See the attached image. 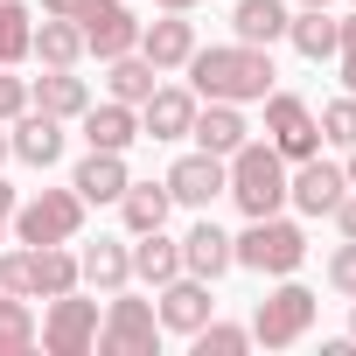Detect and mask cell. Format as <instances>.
Returning <instances> with one entry per match:
<instances>
[{
	"mask_svg": "<svg viewBox=\"0 0 356 356\" xmlns=\"http://www.w3.org/2000/svg\"><path fill=\"white\" fill-rule=\"evenodd\" d=\"M189 70V91L196 98H224V105H259L273 84H280V70H273V49H259V42H196V56L182 63Z\"/></svg>",
	"mask_w": 356,
	"mask_h": 356,
	"instance_id": "cell-1",
	"label": "cell"
},
{
	"mask_svg": "<svg viewBox=\"0 0 356 356\" xmlns=\"http://www.w3.org/2000/svg\"><path fill=\"white\" fill-rule=\"evenodd\" d=\"M286 175H293V161H286L273 140H245V147L224 161V196H231L245 217H273V210H286Z\"/></svg>",
	"mask_w": 356,
	"mask_h": 356,
	"instance_id": "cell-2",
	"label": "cell"
},
{
	"mask_svg": "<svg viewBox=\"0 0 356 356\" xmlns=\"http://www.w3.org/2000/svg\"><path fill=\"white\" fill-rule=\"evenodd\" d=\"M231 266H245V273H259V280H286V273H300L307 266V231L293 224V217H245V231L231 238Z\"/></svg>",
	"mask_w": 356,
	"mask_h": 356,
	"instance_id": "cell-3",
	"label": "cell"
},
{
	"mask_svg": "<svg viewBox=\"0 0 356 356\" xmlns=\"http://www.w3.org/2000/svg\"><path fill=\"white\" fill-rule=\"evenodd\" d=\"M314 314H321V293L314 286H300L293 273L286 280H273L266 286V300L252 307V342H266V349H293V342H307V328H314Z\"/></svg>",
	"mask_w": 356,
	"mask_h": 356,
	"instance_id": "cell-4",
	"label": "cell"
},
{
	"mask_svg": "<svg viewBox=\"0 0 356 356\" xmlns=\"http://www.w3.org/2000/svg\"><path fill=\"white\" fill-rule=\"evenodd\" d=\"M77 231H84V196L70 182L15 203V245H77Z\"/></svg>",
	"mask_w": 356,
	"mask_h": 356,
	"instance_id": "cell-5",
	"label": "cell"
},
{
	"mask_svg": "<svg viewBox=\"0 0 356 356\" xmlns=\"http://www.w3.org/2000/svg\"><path fill=\"white\" fill-rule=\"evenodd\" d=\"M161 349V314L154 300H140L133 286L105 293V314H98V356H154Z\"/></svg>",
	"mask_w": 356,
	"mask_h": 356,
	"instance_id": "cell-6",
	"label": "cell"
},
{
	"mask_svg": "<svg viewBox=\"0 0 356 356\" xmlns=\"http://www.w3.org/2000/svg\"><path fill=\"white\" fill-rule=\"evenodd\" d=\"M98 300H84V286H70V293H56L49 307H42V321H35V342H42V356H91L98 349Z\"/></svg>",
	"mask_w": 356,
	"mask_h": 356,
	"instance_id": "cell-7",
	"label": "cell"
},
{
	"mask_svg": "<svg viewBox=\"0 0 356 356\" xmlns=\"http://www.w3.org/2000/svg\"><path fill=\"white\" fill-rule=\"evenodd\" d=\"M70 22L84 29V56H98V63L140 49V15H133V0H77Z\"/></svg>",
	"mask_w": 356,
	"mask_h": 356,
	"instance_id": "cell-8",
	"label": "cell"
},
{
	"mask_svg": "<svg viewBox=\"0 0 356 356\" xmlns=\"http://www.w3.org/2000/svg\"><path fill=\"white\" fill-rule=\"evenodd\" d=\"M266 105V140L286 154V161H307V154H321V119H314V105L300 98V91H266L259 98Z\"/></svg>",
	"mask_w": 356,
	"mask_h": 356,
	"instance_id": "cell-9",
	"label": "cell"
},
{
	"mask_svg": "<svg viewBox=\"0 0 356 356\" xmlns=\"http://www.w3.org/2000/svg\"><path fill=\"white\" fill-rule=\"evenodd\" d=\"M154 314H161V335H196V328L217 314V293H210V280H196V273H175L168 286H154Z\"/></svg>",
	"mask_w": 356,
	"mask_h": 356,
	"instance_id": "cell-10",
	"label": "cell"
},
{
	"mask_svg": "<svg viewBox=\"0 0 356 356\" xmlns=\"http://www.w3.org/2000/svg\"><path fill=\"white\" fill-rule=\"evenodd\" d=\"M342 196H349V175H342V161H321V154L293 161V175H286V203H293L300 217H328Z\"/></svg>",
	"mask_w": 356,
	"mask_h": 356,
	"instance_id": "cell-11",
	"label": "cell"
},
{
	"mask_svg": "<svg viewBox=\"0 0 356 356\" xmlns=\"http://www.w3.org/2000/svg\"><path fill=\"white\" fill-rule=\"evenodd\" d=\"M196 91L189 84H154V98L140 105V140H154V147H175V140H189V126H196Z\"/></svg>",
	"mask_w": 356,
	"mask_h": 356,
	"instance_id": "cell-12",
	"label": "cell"
},
{
	"mask_svg": "<svg viewBox=\"0 0 356 356\" xmlns=\"http://www.w3.org/2000/svg\"><path fill=\"white\" fill-rule=\"evenodd\" d=\"M161 182H168V196L182 203V210H210V203L224 196V154L189 147V154H175V168L161 175Z\"/></svg>",
	"mask_w": 356,
	"mask_h": 356,
	"instance_id": "cell-13",
	"label": "cell"
},
{
	"mask_svg": "<svg viewBox=\"0 0 356 356\" xmlns=\"http://www.w3.org/2000/svg\"><path fill=\"white\" fill-rule=\"evenodd\" d=\"M140 56H147L161 77H175V70L196 56V22H189V15H154V22H140Z\"/></svg>",
	"mask_w": 356,
	"mask_h": 356,
	"instance_id": "cell-14",
	"label": "cell"
},
{
	"mask_svg": "<svg viewBox=\"0 0 356 356\" xmlns=\"http://www.w3.org/2000/svg\"><path fill=\"white\" fill-rule=\"evenodd\" d=\"M8 147H15V161L22 168H56L63 161V119H49V112H15L8 119Z\"/></svg>",
	"mask_w": 356,
	"mask_h": 356,
	"instance_id": "cell-15",
	"label": "cell"
},
{
	"mask_svg": "<svg viewBox=\"0 0 356 356\" xmlns=\"http://www.w3.org/2000/svg\"><path fill=\"white\" fill-rule=\"evenodd\" d=\"M77 126H84V147H105V154H133V140H140V105H119V98H91L84 112H77Z\"/></svg>",
	"mask_w": 356,
	"mask_h": 356,
	"instance_id": "cell-16",
	"label": "cell"
},
{
	"mask_svg": "<svg viewBox=\"0 0 356 356\" xmlns=\"http://www.w3.org/2000/svg\"><path fill=\"white\" fill-rule=\"evenodd\" d=\"M189 140L203 147V154H238L245 140H252V119H245V105H224V98H203L196 105V126H189Z\"/></svg>",
	"mask_w": 356,
	"mask_h": 356,
	"instance_id": "cell-17",
	"label": "cell"
},
{
	"mask_svg": "<svg viewBox=\"0 0 356 356\" xmlns=\"http://www.w3.org/2000/svg\"><path fill=\"white\" fill-rule=\"evenodd\" d=\"M182 273H196V280H210V286L231 273V231L210 224V210H196V224L182 231Z\"/></svg>",
	"mask_w": 356,
	"mask_h": 356,
	"instance_id": "cell-18",
	"label": "cell"
},
{
	"mask_svg": "<svg viewBox=\"0 0 356 356\" xmlns=\"http://www.w3.org/2000/svg\"><path fill=\"white\" fill-rule=\"evenodd\" d=\"M77 273H84L91 293L133 286V238H91V245H77Z\"/></svg>",
	"mask_w": 356,
	"mask_h": 356,
	"instance_id": "cell-19",
	"label": "cell"
},
{
	"mask_svg": "<svg viewBox=\"0 0 356 356\" xmlns=\"http://www.w3.org/2000/svg\"><path fill=\"white\" fill-rule=\"evenodd\" d=\"M133 182V168H126V154H105V147H84V161L70 168V189L84 196V210L91 203H119V189Z\"/></svg>",
	"mask_w": 356,
	"mask_h": 356,
	"instance_id": "cell-20",
	"label": "cell"
},
{
	"mask_svg": "<svg viewBox=\"0 0 356 356\" xmlns=\"http://www.w3.org/2000/svg\"><path fill=\"white\" fill-rule=\"evenodd\" d=\"M29 105L49 112V119H63V126H77V112L91 105V84L77 70H49L42 63V77H29Z\"/></svg>",
	"mask_w": 356,
	"mask_h": 356,
	"instance_id": "cell-21",
	"label": "cell"
},
{
	"mask_svg": "<svg viewBox=\"0 0 356 356\" xmlns=\"http://www.w3.org/2000/svg\"><path fill=\"white\" fill-rule=\"evenodd\" d=\"M70 286H84L77 252H70V245H29V300H56V293H70Z\"/></svg>",
	"mask_w": 356,
	"mask_h": 356,
	"instance_id": "cell-22",
	"label": "cell"
},
{
	"mask_svg": "<svg viewBox=\"0 0 356 356\" xmlns=\"http://www.w3.org/2000/svg\"><path fill=\"white\" fill-rule=\"evenodd\" d=\"M119 224H126V238H140V231H161L168 224V210H175V196H168V182H140V175H133V182L119 189Z\"/></svg>",
	"mask_w": 356,
	"mask_h": 356,
	"instance_id": "cell-23",
	"label": "cell"
},
{
	"mask_svg": "<svg viewBox=\"0 0 356 356\" xmlns=\"http://www.w3.org/2000/svg\"><path fill=\"white\" fill-rule=\"evenodd\" d=\"M29 56L49 63V70H77V63H84V29H77L70 15H35V42H29Z\"/></svg>",
	"mask_w": 356,
	"mask_h": 356,
	"instance_id": "cell-24",
	"label": "cell"
},
{
	"mask_svg": "<svg viewBox=\"0 0 356 356\" xmlns=\"http://www.w3.org/2000/svg\"><path fill=\"white\" fill-rule=\"evenodd\" d=\"M286 22H293L286 0H231V35L238 42L273 49V42H286Z\"/></svg>",
	"mask_w": 356,
	"mask_h": 356,
	"instance_id": "cell-25",
	"label": "cell"
},
{
	"mask_svg": "<svg viewBox=\"0 0 356 356\" xmlns=\"http://www.w3.org/2000/svg\"><path fill=\"white\" fill-rule=\"evenodd\" d=\"M175 273H182V238H168V224L161 231H140L133 238V280L140 286H168Z\"/></svg>",
	"mask_w": 356,
	"mask_h": 356,
	"instance_id": "cell-26",
	"label": "cell"
},
{
	"mask_svg": "<svg viewBox=\"0 0 356 356\" xmlns=\"http://www.w3.org/2000/svg\"><path fill=\"white\" fill-rule=\"evenodd\" d=\"M286 42H293L300 63H328V56H335V15H328V8H293Z\"/></svg>",
	"mask_w": 356,
	"mask_h": 356,
	"instance_id": "cell-27",
	"label": "cell"
},
{
	"mask_svg": "<svg viewBox=\"0 0 356 356\" xmlns=\"http://www.w3.org/2000/svg\"><path fill=\"white\" fill-rule=\"evenodd\" d=\"M154 84H161V70H154L140 49H126V56H112V63H105V98H119V105H147V98H154Z\"/></svg>",
	"mask_w": 356,
	"mask_h": 356,
	"instance_id": "cell-28",
	"label": "cell"
},
{
	"mask_svg": "<svg viewBox=\"0 0 356 356\" xmlns=\"http://www.w3.org/2000/svg\"><path fill=\"white\" fill-rule=\"evenodd\" d=\"M29 42H35V8H29V0H0V63L22 70Z\"/></svg>",
	"mask_w": 356,
	"mask_h": 356,
	"instance_id": "cell-29",
	"label": "cell"
},
{
	"mask_svg": "<svg viewBox=\"0 0 356 356\" xmlns=\"http://www.w3.org/2000/svg\"><path fill=\"white\" fill-rule=\"evenodd\" d=\"M29 349H35V307L29 293L0 286V356H29Z\"/></svg>",
	"mask_w": 356,
	"mask_h": 356,
	"instance_id": "cell-30",
	"label": "cell"
},
{
	"mask_svg": "<svg viewBox=\"0 0 356 356\" xmlns=\"http://www.w3.org/2000/svg\"><path fill=\"white\" fill-rule=\"evenodd\" d=\"M189 342H196V356H245V349H252V328H238V321H217V314H210Z\"/></svg>",
	"mask_w": 356,
	"mask_h": 356,
	"instance_id": "cell-31",
	"label": "cell"
},
{
	"mask_svg": "<svg viewBox=\"0 0 356 356\" xmlns=\"http://www.w3.org/2000/svg\"><path fill=\"white\" fill-rule=\"evenodd\" d=\"M314 119H321V147H335V154H349V147H356V98H349V91H342V98H328Z\"/></svg>",
	"mask_w": 356,
	"mask_h": 356,
	"instance_id": "cell-32",
	"label": "cell"
},
{
	"mask_svg": "<svg viewBox=\"0 0 356 356\" xmlns=\"http://www.w3.org/2000/svg\"><path fill=\"white\" fill-rule=\"evenodd\" d=\"M321 273H328V286H335L342 300H356V238H342V245L328 252V266H321Z\"/></svg>",
	"mask_w": 356,
	"mask_h": 356,
	"instance_id": "cell-33",
	"label": "cell"
},
{
	"mask_svg": "<svg viewBox=\"0 0 356 356\" xmlns=\"http://www.w3.org/2000/svg\"><path fill=\"white\" fill-rule=\"evenodd\" d=\"M15 112H29V77H15L8 63H0V126H8Z\"/></svg>",
	"mask_w": 356,
	"mask_h": 356,
	"instance_id": "cell-34",
	"label": "cell"
},
{
	"mask_svg": "<svg viewBox=\"0 0 356 356\" xmlns=\"http://www.w3.org/2000/svg\"><path fill=\"white\" fill-rule=\"evenodd\" d=\"M15 203H22V189L8 182V175H0V245L15 238Z\"/></svg>",
	"mask_w": 356,
	"mask_h": 356,
	"instance_id": "cell-35",
	"label": "cell"
},
{
	"mask_svg": "<svg viewBox=\"0 0 356 356\" xmlns=\"http://www.w3.org/2000/svg\"><path fill=\"white\" fill-rule=\"evenodd\" d=\"M328 217H335V231H342V238H356V189H349V196H342Z\"/></svg>",
	"mask_w": 356,
	"mask_h": 356,
	"instance_id": "cell-36",
	"label": "cell"
},
{
	"mask_svg": "<svg viewBox=\"0 0 356 356\" xmlns=\"http://www.w3.org/2000/svg\"><path fill=\"white\" fill-rule=\"evenodd\" d=\"M342 91L356 98V49H342Z\"/></svg>",
	"mask_w": 356,
	"mask_h": 356,
	"instance_id": "cell-37",
	"label": "cell"
},
{
	"mask_svg": "<svg viewBox=\"0 0 356 356\" xmlns=\"http://www.w3.org/2000/svg\"><path fill=\"white\" fill-rule=\"evenodd\" d=\"M35 15H77V0H35Z\"/></svg>",
	"mask_w": 356,
	"mask_h": 356,
	"instance_id": "cell-38",
	"label": "cell"
},
{
	"mask_svg": "<svg viewBox=\"0 0 356 356\" xmlns=\"http://www.w3.org/2000/svg\"><path fill=\"white\" fill-rule=\"evenodd\" d=\"M161 15H196V0H154Z\"/></svg>",
	"mask_w": 356,
	"mask_h": 356,
	"instance_id": "cell-39",
	"label": "cell"
},
{
	"mask_svg": "<svg viewBox=\"0 0 356 356\" xmlns=\"http://www.w3.org/2000/svg\"><path fill=\"white\" fill-rule=\"evenodd\" d=\"M342 175H349V189H356V147H349V154H342Z\"/></svg>",
	"mask_w": 356,
	"mask_h": 356,
	"instance_id": "cell-40",
	"label": "cell"
},
{
	"mask_svg": "<svg viewBox=\"0 0 356 356\" xmlns=\"http://www.w3.org/2000/svg\"><path fill=\"white\" fill-rule=\"evenodd\" d=\"M15 161V147H8V126H0V168H8Z\"/></svg>",
	"mask_w": 356,
	"mask_h": 356,
	"instance_id": "cell-41",
	"label": "cell"
},
{
	"mask_svg": "<svg viewBox=\"0 0 356 356\" xmlns=\"http://www.w3.org/2000/svg\"><path fill=\"white\" fill-rule=\"evenodd\" d=\"M293 8H335V0H293Z\"/></svg>",
	"mask_w": 356,
	"mask_h": 356,
	"instance_id": "cell-42",
	"label": "cell"
},
{
	"mask_svg": "<svg viewBox=\"0 0 356 356\" xmlns=\"http://www.w3.org/2000/svg\"><path fill=\"white\" fill-rule=\"evenodd\" d=\"M349 335H356V300H349Z\"/></svg>",
	"mask_w": 356,
	"mask_h": 356,
	"instance_id": "cell-43",
	"label": "cell"
}]
</instances>
